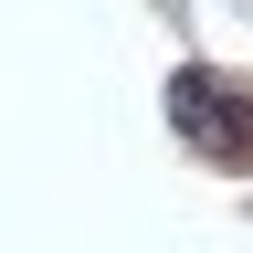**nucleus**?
<instances>
[{
  "label": "nucleus",
  "mask_w": 253,
  "mask_h": 253,
  "mask_svg": "<svg viewBox=\"0 0 253 253\" xmlns=\"http://www.w3.org/2000/svg\"><path fill=\"white\" fill-rule=\"evenodd\" d=\"M169 116L190 126V148H211V158H253V95L211 84V74H179V84H169Z\"/></svg>",
  "instance_id": "obj_1"
}]
</instances>
